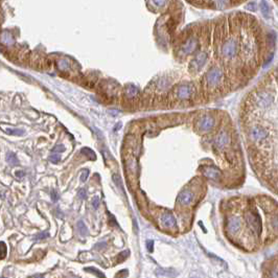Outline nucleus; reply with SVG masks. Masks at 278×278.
<instances>
[{"mask_svg": "<svg viewBox=\"0 0 278 278\" xmlns=\"http://www.w3.org/2000/svg\"><path fill=\"white\" fill-rule=\"evenodd\" d=\"M246 221H247L248 225L254 230L257 234H259L261 231V220L259 216L256 214H252V213H248L246 216Z\"/></svg>", "mask_w": 278, "mask_h": 278, "instance_id": "1", "label": "nucleus"}, {"mask_svg": "<svg viewBox=\"0 0 278 278\" xmlns=\"http://www.w3.org/2000/svg\"><path fill=\"white\" fill-rule=\"evenodd\" d=\"M250 135L255 141H261V140H264V139L267 138L268 133H267V131L264 129H263V128L254 127V128L251 129Z\"/></svg>", "mask_w": 278, "mask_h": 278, "instance_id": "2", "label": "nucleus"}, {"mask_svg": "<svg viewBox=\"0 0 278 278\" xmlns=\"http://www.w3.org/2000/svg\"><path fill=\"white\" fill-rule=\"evenodd\" d=\"M194 200V194L189 190H183L179 194L178 202L181 205H188Z\"/></svg>", "mask_w": 278, "mask_h": 278, "instance_id": "3", "label": "nucleus"}, {"mask_svg": "<svg viewBox=\"0 0 278 278\" xmlns=\"http://www.w3.org/2000/svg\"><path fill=\"white\" fill-rule=\"evenodd\" d=\"M160 221H161V224L166 228H176L177 227L176 220H175V217L170 213H164L161 216Z\"/></svg>", "mask_w": 278, "mask_h": 278, "instance_id": "4", "label": "nucleus"}, {"mask_svg": "<svg viewBox=\"0 0 278 278\" xmlns=\"http://www.w3.org/2000/svg\"><path fill=\"white\" fill-rule=\"evenodd\" d=\"M203 174H204V176H205L206 178L211 179V180H217V179L220 178V176H221V172H220V170L216 169V167H212V166L205 167L204 170H203Z\"/></svg>", "mask_w": 278, "mask_h": 278, "instance_id": "5", "label": "nucleus"}, {"mask_svg": "<svg viewBox=\"0 0 278 278\" xmlns=\"http://www.w3.org/2000/svg\"><path fill=\"white\" fill-rule=\"evenodd\" d=\"M227 228L230 233L234 234V233H236L239 230V228H241V221H239L237 217H234V216L230 217V219L228 220Z\"/></svg>", "mask_w": 278, "mask_h": 278, "instance_id": "6", "label": "nucleus"}, {"mask_svg": "<svg viewBox=\"0 0 278 278\" xmlns=\"http://www.w3.org/2000/svg\"><path fill=\"white\" fill-rule=\"evenodd\" d=\"M156 274L159 276H166L169 278H175L178 275V272L174 269H158L156 271Z\"/></svg>", "mask_w": 278, "mask_h": 278, "instance_id": "7", "label": "nucleus"}, {"mask_svg": "<svg viewBox=\"0 0 278 278\" xmlns=\"http://www.w3.org/2000/svg\"><path fill=\"white\" fill-rule=\"evenodd\" d=\"M228 142H229V137H228V135L226 133L220 135L219 138H217L216 141V147H220V149H223V147H225V145L227 144Z\"/></svg>", "mask_w": 278, "mask_h": 278, "instance_id": "8", "label": "nucleus"}, {"mask_svg": "<svg viewBox=\"0 0 278 278\" xmlns=\"http://www.w3.org/2000/svg\"><path fill=\"white\" fill-rule=\"evenodd\" d=\"M212 125H213V120H212L211 118H208V117L203 118L200 122V128L202 130H204V131L210 130L212 128Z\"/></svg>", "mask_w": 278, "mask_h": 278, "instance_id": "9", "label": "nucleus"}, {"mask_svg": "<svg viewBox=\"0 0 278 278\" xmlns=\"http://www.w3.org/2000/svg\"><path fill=\"white\" fill-rule=\"evenodd\" d=\"M2 130L6 134H10V135H23L24 134L23 130H19V129H12V128L6 129V128H2Z\"/></svg>", "mask_w": 278, "mask_h": 278, "instance_id": "10", "label": "nucleus"}, {"mask_svg": "<svg viewBox=\"0 0 278 278\" xmlns=\"http://www.w3.org/2000/svg\"><path fill=\"white\" fill-rule=\"evenodd\" d=\"M77 231H78V233H80L81 235H82V236H86L87 233H88V231H87L86 225H85L83 221H78V223H77Z\"/></svg>", "mask_w": 278, "mask_h": 278, "instance_id": "11", "label": "nucleus"}, {"mask_svg": "<svg viewBox=\"0 0 278 278\" xmlns=\"http://www.w3.org/2000/svg\"><path fill=\"white\" fill-rule=\"evenodd\" d=\"M6 160H8V163L11 165H16L18 164V159L17 156L14 153H8V156H6Z\"/></svg>", "mask_w": 278, "mask_h": 278, "instance_id": "12", "label": "nucleus"}, {"mask_svg": "<svg viewBox=\"0 0 278 278\" xmlns=\"http://www.w3.org/2000/svg\"><path fill=\"white\" fill-rule=\"evenodd\" d=\"M8 253V248L3 242H0V259H4Z\"/></svg>", "mask_w": 278, "mask_h": 278, "instance_id": "13", "label": "nucleus"}, {"mask_svg": "<svg viewBox=\"0 0 278 278\" xmlns=\"http://www.w3.org/2000/svg\"><path fill=\"white\" fill-rule=\"evenodd\" d=\"M85 270L87 271V272H90V273H93L94 275H96L98 278H106L105 277V275L103 274L100 271H98L97 269H94V268H86Z\"/></svg>", "mask_w": 278, "mask_h": 278, "instance_id": "14", "label": "nucleus"}, {"mask_svg": "<svg viewBox=\"0 0 278 278\" xmlns=\"http://www.w3.org/2000/svg\"><path fill=\"white\" fill-rule=\"evenodd\" d=\"M82 152H83V154H85L86 156H88V158L91 159V160H94V159H95V155H94V153H93L92 151H91V150H89V149H83Z\"/></svg>", "mask_w": 278, "mask_h": 278, "instance_id": "15", "label": "nucleus"}, {"mask_svg": "<svg viewBox=\"0 0 278 278\" xmlns=\"http://www.w3.org/2000/svg\"><path fill=\"white\" fill-rule=\"evenodd\" d=\"M48 236H49V233H48V232H42V233H39V234L36 235V236H35V239H37V241H40V239H47Z\"/></svg>", "mask_w": 278, "mask_h": 278, "instance_id": "16", "label": "nucleus"}, {"mask_svg": "<svg viewBox=\"0 0 278 278\" xmlns=\"http://www.w3.org/2000/svg\"><path fill=\"white\" fill-rule=\"evenodd\" d=\"M49 160H50L52 163H58L60 161V156L59 155H57L55 153H53L50 157H49Z\"/></svg>", "mask_w": 278, "mask_h": 278, "instance_id": "17", "label": "nucleus"}, {"mask_svg": "<svg viewBox=\"0 0 278 278\" xmlns=\"http://www.w3.org/2000/svg\"><path fill=\"white\" fill-rule=\"evenodd\" d=\"M147 251H149L150 253H153L154 252V241H147Z\"/></svg>", "mask_w": 278, "mask_h": 278, "instance_id": "18", "label": "nucleus"}, {"mask_svg": "<svg viewBox=\"0 0 278 278\" xmlns=\"http://www.w3.org/2000/svg\"><path fill=\"white\" fill-rule=\"evenodd\" d=\"M88 176H89V170L84 169V172L81 175V181H82V182H85V181L87 180V178H88Z\"/></svg>", "mask_w": 278, "mask_h": 278, "instance_id": "19", "label": "nucleus"}, {"mask_svg": "<svg viewBox=\"0 0 278 278\" xmlns=\"http://www.w3.org/2000/svg\"><path fill=\"white\" fill-rule=\"evenodd\" d=\"M113 181L116 183V185L118 186L119 188L122 187V180H120V178L117 176V175H113Z\"/></svg>", "mask_w": 278, "mask_h": 278, "instance_id": "20", "label": "nucleus"}, {"mask_svg": "<svg viewBox=\"0 0 278 278\" xmlns=\"http://www.w3.org/2000/svg\"><path fill=\"white\" fill-rule=\"evenodd\" d=\"M64 150H65V147H63L62 144H59L52 150V153H62V152H64Z\"/></svg>", "mask_w": 278, "mask_h": 278, "instance_id": "21", "label": "nucleus"}, {"mask_svg": "<svg viewBox=\"0 0 278 278\" xmlns=\"http://www.w3.org/2000/svg\"><path fill=\"white\" fill-rule=\"evenodd\" d=\"M98 205H100V198L96 196L95 198H94L93 200H92V206L96 209V208L98 207Z\"/></svg>", "mask_w": 278, "mask_h": 278, "instance_id": "22", "label": "nucleus"}, {"mask_svg": "<svg viewBox=\"0 0 278 278\" xmlns=\"http://www.w3.org/2000/svg\"><path fill=\"white\" fill-rule=\"evenodd\" d=\"M50 197H51V200H52L53 202L58 201V199H59V194H58V192L55 191V190H52V191H51Z\"/></svg>", "mask_w": 278, "mask_h": 278, "instance_id": "23", "label": "nucleus"}, {"mask_svg": "<svg viewBox=\"0 0 278 278\" xmlns=\"http://www.w3.org/2000/svg\"><path fill=\"white\" fill-rule=\"evenodd\" d=\"M15 175H16V177H17V178L22 179L24 176H25V172H24L23 170H18V172H16Z\"/></svg>", "mask_w": 278, "mask_h": 278, "instance_id": "24", "label": "nucleus"}, {"mask_svg": "<svg viewBox=\"0 0 278 278\" xmlns=\"http://www.w3.org/2000/svg\"><path fill=\"white\" fill-rule=\"evenodd\" d=\"M78 197L81 199H85L86 198V190L85 189H80L78 190Z\"/></svg>", "mask_w": 278, "mask_h": 278, "instance_id": "25", "label": "nucleus"}, {"mask_svg": "<svg viewBox=\"0 0 278 278\" xmlns=\"http://www.w3.org/2000/svg\"><path fill=\"white\" fill-rule=\"evenodd\" d=\"M108 216H109V217H110V221H111V224L113 223V225H114V226H116V227H118V224L116 223V221H115V217H114L113 216H111V213H110V212H108Z\"/></svg>", "mask_w": 278, "mask_h": 278, "instance_id": "26", "label": "nucleus"}, {"mask_svg": "<svg viewBox=\"0 0 278 278\" xmlns=\"http://www.w3.org/2000/svg\"><path fill=\"white\" fill-rule=\"evenodd\" d=\"M128 254H129V251H125V252H122V256H120V255H119V259H120V261H124V259L125 258V257L128 256Z\"/></svg>", "mask_w": 278, "mask_h": 278, "instance_id": "27", "label": "nucleus"}, {"mask_svg": "<svg viewBox=\"0 0 278 278\" xmlns=\"http://www.w3.org/2000/svg\"><path fill=\"white\" fill-rule=\"evenodd\" d=\"M103 247H106V243H100V244H97V245L95 246V248L96 249H102Z\"/></svg>", "mask_w": 278, "mask_h": 278, "instance_id": "28", "label": "nucleus"}, {"mask_svg": "<svg viewBox=\"0 0 278 278\" xmlns=\"http://www.w3.org/2000/svg\"><path fill=\"white\" fill-rule=\"evenodd\" d=\"M191 278H199L198 276H191Z\"/></svg>", "mask_w": 278, "mask_h": 278, "instance_id": "29", "label": "nucleus"}, {"mask_svg": "<svg viewBox=\"0 0 278 278\" xmlns=\"http://www.w3.org/2000/svg\"><path fill=\"white\" fill-rule=\"evenodd\" d=\"M0 278H5V277H0Z\"/></svg>", "mask_w": 278, "mask_h": 278, "instance_id": "30", "label": "nucleus"}, {"mask_svg": "<svg viewBox=\"0 0 278 278\" xmlns=\"http://www.w3.org/2000/svg\"><path fill=\"white\" fill-rule=\"evenodd\" d=\"M37 278H42V277H37Z\"/></svg>", "mask_w": 278, "mask_h": 278, "instance_id": "31", "label": "nucleus"}]
</instances>
